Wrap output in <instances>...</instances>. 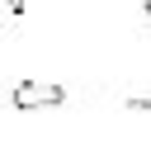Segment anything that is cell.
I'll use <instances>...</instances> for the list:
<instances>
[{"mask_svg": "<svg viewBox=\"0 0 151 151\" xmlns=\"http://www.w3.org/2000/svg\"><path fill=\"white\" fill-rule=\"evenodd\" d=\"M9 99H14L19 113H33V109H57V104H66V90L52 85V80H19Z\"/></svg>", "mask_w": 151, "mask_h": 151, "instance_id": "6da1fadb", "label": "cell"}, {"mask_svg": "<svg viewBox=\"0 0 151 151\" xmlns=\"http://www.w3.org/2000/svg\"><path fill=\"white\" fill-rule=\"evenodd\" d=\"M24 5H28V0H5V9H9V14H24Z\"/></svg>", "mask_w": 151, "mask_h": 151, "instance_id": "7a4b0ae2", "label": "cell"}, {"mask_svg": "<svg viewBox=\"0 0 151 151\" xmlns=\"http://www.w3.org/2000/svg\"><path fill=\"white\" fill-rule=\"evenodd\" d=\"M142 5H146V14H151V0H142Z\"/></svg>", "mask_w": 151, "mask_h": 151, "instance_id": "3957f363", "label": "cell"}]
</instances>
